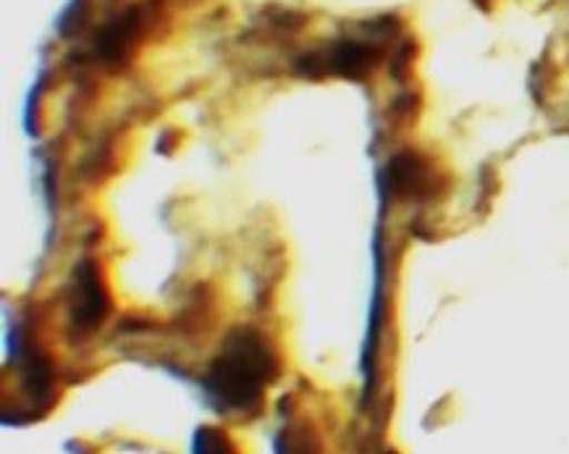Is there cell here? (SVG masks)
<instances>
[{
	"label": "cell",
	"mask_w": 569,
	"mask_h": 454,
	"mask_svg": "<svg viewBox=\"0 0 569 454\" xmlns=\"http://www.w3.org/2000/svg\"><path fill=\"white\" fill-rule=\"evenodd\" d=\"M279 376V361L254 328H237L226 336L208 365L202 392L221 413H258L262 394Z\"/></svg>",
	"instance_id": "obj_1"
},
{
	"label": "cell",
	"mask_w": 569,
	"mask_h": 454,
	"mask_svg": "<svg viewBox=\"0 0 569 454\" xmlns=\"http://www.w3.org/2000/svg\"><path fill=\"white\" fill-rule=\"evenodd\" d=\"M378 58H381V42L373 34H362V38H341L333 46L312 50L297 58L295 71L299 77L308 79H326L341 77L362 82L370 71L376 69Z\"/></svg>",
	"instance_id": "obj_2"
},
{
	"label": "cell",
	"mask_w": 569,
	"mask_h": 454,
	"mask_svg": "<svg viewBox=\"0 0 569 454\" xmlns=\"http://www.w3.org/2000/svg\"><path fill=\"white\" fill-rule=\"evenodd\" d=\"M106 316H108V297L103 292V284H100L98 278V268H94L92 260L79 263L74 284H71V295H69L71 334L87 336L103 324Z\"/></svg>",
	"instance_id": "obj_3"
},
{
	"label": "cell",
	"mask_w": 569,
	"mask_h": 454,
	"mask_svg": "<svg viewBox=\"0 0 569 454\" xmlns=\"http://www.w3.org/2000/svg\"><path fill=\"white\" fill-rule=\"evenodd\" d=\"M144 19H148V9L144 6H131V9L121 11L119 17L103 24L92 42V53L98 58V63H103L106 69H121L131 56V50L137 48Z\"/></svg>",
	"instance_id": "obj_4"
},
{
	"label": "cell",
	"mask_w": 569,
	"mask_h": 454,
	"mask_svg": "<svg viewBox=\"0 0 569 454\" xmlns=\"http://www.w3.org/2000/svg\"><path fill=\"white\" fill-rule=\"evenodd\" d=\"M389 185L399 195H418L422 187H428V171L418 158L410 152H401L389 166Z\"/></svg>",
	"instance_id": "obj_5"
},
{
	"label": "cell",
	"mask_w": 569,
	"mask_h": 454,
	"mask_svg": "<svg viewBox=\"0 0 569 454\" xmlns=\"http://www.w3.org/2000/svg\"><path fill=\"white\" fill-rule=\"evenodd\" d=\"M192 454H237L229 436L218 428H197L192 436Z\"/></svg>",
	"instance_id": "obj_6"
},
{
	"label": "cell",
	"mask_w": 569,
	"mask_h": 454,
	"mask_svg": "<svg viewBox=\"0 0 569 454\" xmlns=\"http://www.w3.org/2000/svg\"><path fill=\"white\" fill-rule=\"evenodd\" d=\"M389 454H391V452H389Z\"/></svg>",
	"instance_id": "obj_7"
}]
</instances>
